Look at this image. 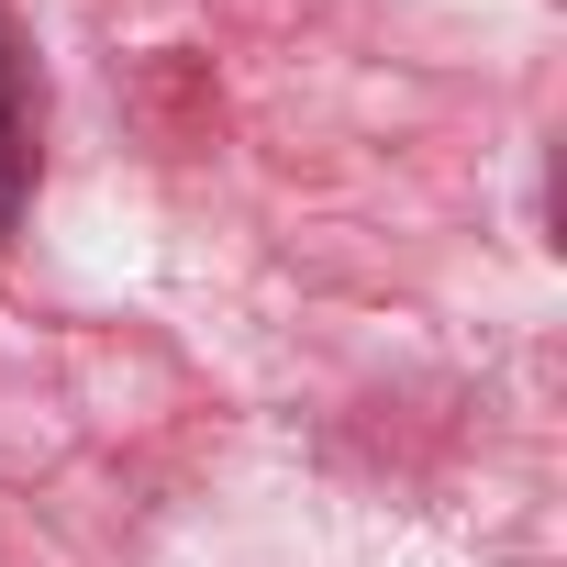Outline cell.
I'll list each match as a JSON object with an SVG mask.
<instances>
[{
    "label": "cell",
    "mask_w": 567,
    "mask_h": 567,
    "mask_svg": "<svg viewBox=\"0 0 567 567\" xmlns=\"http://www.w3.org/2000/svg\"><path fill=\"white\" fill-rule=\"evenodd\" d=\"M23 189H34V90H23V56L0 45V234L23 223Z\"/></svg>",
    "instance_id": "1"
}]
</instances>
